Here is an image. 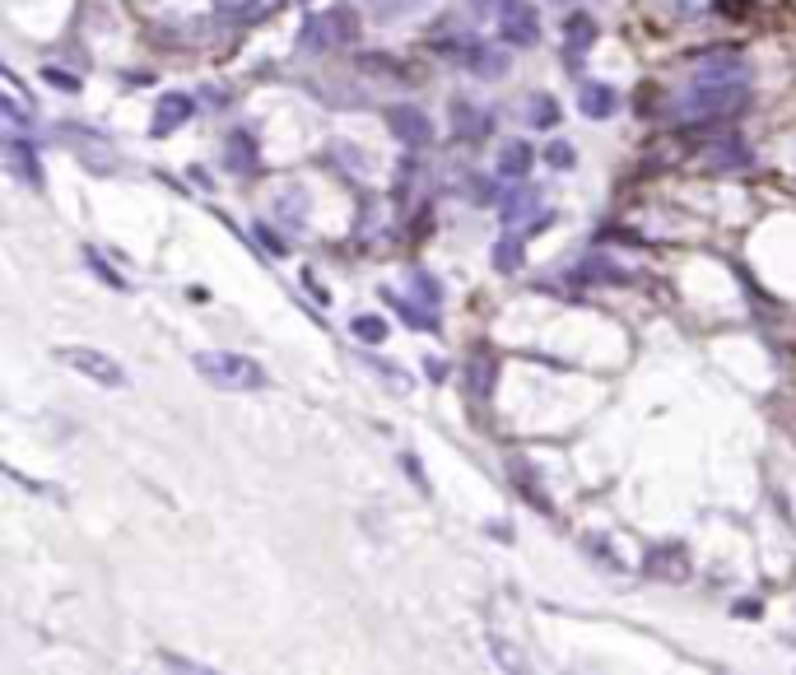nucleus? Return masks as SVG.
Listing matches in <instances>:
<instances>
[{"mask_svg":"<svg viewBox=\"0 0 796 675\" xmlns=\"http://www.w3.org/2000/svg\"><path fill=\"white\" fill-rule=\"evenodd\" d=\"M750 103V84H689L671 103V122L680 126H717Z\"/></svg>","mask_w":796,"mask_h":675,"instance_id":"f257e3e1","label":"nucleus"},{"mask_svg":"<svg viewBox=\"0 0 796 675\" xmlns=\"http://www.w3.org/2000/svg\"><path fill=\"white\" fill-rule=\"evenodd\" d=\"M196 373H201L210 387H224V392H261L270 382L257 359L233 354V350H201L196 354Z\"/></svg>","mask_w":796,"mask_h":675,"instance_id":"f03ea898","label":"nucleus"},{"mask_svg":"<svg viewBox=\"0 0 796 675\" xmlns=\"http://www.w3.org/2000/svg\"><path fill=\"white\" fill-rule=\"evenodd\" d=\"M433 52L447 56V61H457V66H466L471 75H485V80H499L503 70H508V56L494 52V47H485L480 38H471V33H452V38H433Z\"/></svg>","mask_w":796,"mask_h":675,"instance_id":"7ed1b4c3","label":"nucleus"},{"mask_svg":"<svg viewBox=\"0 0 796 675\" xmlns=\"http://www.w3.org/2000/svg\"><path fill=\"white\" fill-rule=\"evenodd\" d=\"M56 359L84 378H94L98 387H126V373L117 368V359H108L103 350H89V345H66V350H56Z\"/></svg>","mask_w":796,"mask_h":675,"instance_id":"20e7f679","label":"nucleus"},{"mask_svg":"<svg viewBox=\"0 0 796 675\" xmlns=\"http://www.w3.org/2000/svg\"><path fill=\"white\" fill-rule=\"evenodd\" d=\"M689 84H750V61H745L741 52H731V47L708 52L699 66H694Z\"/></svg>","mask_w":796,"mask_h":675,"instance_id":"39448f33","label":"nucleus"},{"mask_svg":"<svg viewBox=\"0 0 796 675\" xmlns=\"http://www.w3.org/2000/svg\"><path fill=\"white\" fill-rule=\"evenodd\" d=\"M387 126H392V135L401 140V145H410V149L433 145V122H429V112L415 108V103L387 108Z\"/></svg>","mask_w":796,"mask_h":675,"instance_id":"423d86ee","label":"nucleus"},{"mask_svg":"<svg viewBox=\"0 0 796 675\" xmlns=\"http://www.w3.org/2000/svg\"><path fill=\"white\" fill-rule=\"evenodd\" d=\"M5 163H10V173L19 177L24 187H42V159L28 135H19V131L5 135Z\"/></svg>","mask_w":796,"mask_h":675,"instance_id":"0eeeda50","label":"nucleus"},{"mask_svg":"<svg viewBox=\"0 0 796 675\" xmlns=\"http://www.w3.org/2000/svg\"><path fill=\"white\" fill-rule=\"evenodd\" d=\"M503 38L513 42V47H536V38H540L536 5H527V0H503Z\"/></svg>","mask_w":796,"mask_h":675,"instance_id":"6e6552de","label":"nucleus"},{"mask_svg":"<svg viewBox=\"0 0 796 675\" xmlns=\"http://www.w3.org/2000/svg\"><path fill=\"white\" fill-rule=\"evenodd\" d=\"M196 117V98L191 94H163L154 103V117H149V135H173L177 126H187Z\"/></svg>","mask_w":796,"mask_h":675,"instance_id":"1a4fd4ad","label":"nucleus"},{"mask_svg":"<svg viewBox=\"0 0 796 675\" xmlns=\"http://www.w3.org/2000/svg\"><path fill=\"white\" fill-rule=\"evenodd\" d=\"M703 163H708L713 173H736V168H750L755 154H750V145H745L741 135H717L713 145L703 149Z\"/></svg>","mask_w":796,"mask_h":675,"instance_id":"9d476101","label":"nucleus"},{"mask_svg":"<svg viewBox=\"0 0 796 675\" xmlns=\"http://www.w3.org/2000/svg\"><path fill=\"white\" fill-rule=\"evenodd\" d=\"M350 38H354L350 14H345V10H331V14H317V19H308L303 47H336V42H350Z\"/></svg>","mask_w":796,"mask_h":675,"instance_id":"9b49d317","label":"nucleus"},{"mask_svg":"<svg viewBox=\"0 0 796 675\" xmlns=\"http://www.w3.org/2000/svg\"><path fill=\"white\" fill-rule=\"evenodd\" d=\"M592 42H596L592 14H568V24H564V61H568V70H582Z\"/></svg>","mask_w":796,"mask_h":675,"instance_id":"f8f14e48","label":"nucleus"},{"mask_svg":"<svg viewBox=\"0 0 796 675\" xmlns=\"http://www.w3.org/2000/svg\"><path fill=\"white\" fill-rule=\"evenodd\" d=\"M224 168L238 173V177H252L261 168V149H257V140H252L247 131H233L229 140H224Z\"/></svg>","mask_w":796,"mask_h":675,"instance_id":"ddd939ff","label":"nucleus"},{"mask_svg":"<svg viewBox=\"0 0 796 675\" xmlns=\"http://www.w3.org/2000/svg\"><path fill=\"white\" fill-rule=\"evenodd\" d=\"M531 163H536V149H531L527 140H508V145L499 149V177L503 182H522V177L531 173Z\"/></svg>","mask_w":796,"mask_h":675,"instance_id":"4468645a","label":"nucleus"},{"mask_svg":"<svg viewBox=\"0 0 796 675\" xmlns=\"http://www.w3.org/2000/svg\"><path fill=\"white\" fill-rule=\"evenodd\" d=\"M648 573H652V578H675V582H685V578H689V554H685V545H662V550H652V554H648Z\"/></svg>","mask_w":796,"mask_h":675,"instance_id":"2eb2a0df","label":"nucleus"},{"mask_svg":"<svg viewBox=\"0 0 796 675\" xmlns=\"http://www.w3.org/2000/svg\"><path fill=\"white\" fill-rule=\"evenodd\" d=\"M620 112V94L610 89V84H582V117H592V122H606Z\"/></svg>","mask_w":796,"mask_h":675,"instance_id":"dca6fc26","label":"nucleus"},{"mask_svg":"<svg viewBox=\"0 0 796 675\" xmlns=\"http://www.w3.org/2000/svg\"><path fill=\"white\" fill-rule=\"evenodd\" d=\"M387 298H392L396 312H401L410 326H419V331H438V308H429V303L419 308L415 298H401V294H387Z\"/></svg>","mask_w":796,"mask_h":675,"instance_id":"f3484780","label":"nucleus"},{"mask_svg":"<svg viewBox=\"0 0 796 675\" xmlns=\"http://www.w3.org/2000/svg\"><path fill=\"white\" fill-rule=\"evenodd\" d=\"M452 122H457L461 140H480V135L489 131V112H475L471 103H457V108H452Z\"/></svg>","mask_w":796,"mask_h":675,"instance_id":"a211bd4d","label":"nucleus"},{"mask_svg":"<svg viewBox=\"0 0 796 675\" xmlns=\"http://www.w3.org/2000/svg\"><path fill=\"white\" fill-rule=\"evenodd\" d=\"M554 122H559V103H554V98H545V94H536L527 103V126L545 131V126H554Z\"/></svg>","mask_w":796,"mask_h":675,"instance_id":"6ab92c4d","label":"nucleus"},{"mask_svg":"<svg viewBox=\"0 0 796 675\" xmlns=\"http://www.w3.org/2000/svg\"><path fill=\"white\" fill-rule=\"evenodd\" d=\"M531 475H536V471H531V466H522V461H513V485H517V494H527V499L536 503L540 513H545V508H550V499H545V494H540V489H536V480H531Z\"/></svg>","mask_w":796,"mask_h":675,"instance_id":"aec40b11","label":"nucleus"},{"mask_svg":"<svg viewBox=\"0 0 796 675\" xmlns=\"http://www.w3.org/2000/svg\"><path fill=\"white\" fill-rule=\"evenodd\" d=\"M354 336L359 340H373V345H382V340H387V322H382V317H354Z\"/></svg>","mask_w":796,"mask_h":675,"instance_id":"412c9836","label":"nucleus"},{"mask_svg":"<svg viewBox=\"0 0 796 675\" xmlns=\"http://www.w3.org/2000/svg\"><path fill=\"white\" fill-rule=\"evenodd\" d=\"M536 201H540V191H536V187H527V196H508V201H503V224H517V219H527L522 210H527V205H536Z\"/></svg>","mask_w":796,"mask_h":675,"instance_id":"4be33fe9","label":"nucleus"},{"mask_svg":"<svg viewBox=\"0 0 796 675\" xmlns=\"http://www.w3.org/2000/svg\"><path fill=\"white\" fill-rule=\"evenodd\" d=\"M410 280H415V298H419V303H429V308H438V298H443V294H438V280H433L429 270H415Z\"/></svg>","mask_w":796,"mask_h":675,"instance_id":"5701e85b","label":"nucleus"},{"mask_svg":"<svg viewBox=\"0 0 796 675\" xmlns=\"http://www.w3.org/2000/svg\"><path fill=\"white\" fill-rule=\"evenodd\" d=\"M522 243H527V233H513V238H503V243H499V257H494V261H499V270H513V266H517V247H522Z\"/></svg>","mask_w":796,"mask_h":675,"instance_id":"b1692460","label":"nucleus"},{"mask_svg":"<svg viewBox=\"0 0 796 675\" xmlns=\"http://www.w3.org/2000/svg\"><path fill=\"white\" fill-rule=\"evenodd\" d=\"M545 159H550L554 168H573V163H578V154H573V145H568V140H554V145L545 149Z\"/></svg>","mask_w":796,"mask_h":675,"instance_id":"393cba45","label":"nucleus"},{"mask_svg":"<svg viewBox=\"0 0 796 675\" xmlns=\"http://www.w3.org/2000/svg\"><path fill=\"white\" fill-rule=\"evenodd\" d=\"M84 261H89V266L98 270V280H108L112 289H126V280H122V275H117V270H112V266H103V261H98V252H94V247L84 252Z\"/></svg>","mask_w":796,"mask_h":675,"instance_id":"a878e982","label":"nucleus"},{"mask_svg":"<svg viewBox=\"0 0 796 675\" xmlns=\"http://www.w3.org/2000/svg\"><path fill=\"white\" fill-rule=\"evenodd\" d=\"M401 466H405V471H410V480H415V485L424 489V494H429V475H424V466H419V457H410V452H405V457H401Z\"/></svg>","mask_w":796,"mask_h":675,"instance_id":"bb28decb","label":"nucleus"},{"mask_svg":"<svg viewBox=\"0 0 796 675\" xmlns=\"http://www.w3.org/2000/svg\"><path fill=\"white\" fill-rule=\"evenodd\" d=\"M257 243H266V247H270V257H284V243L266 229V224H257Z\"/></svg>","mask_w":796,"mask_h":675,"instance_id":"cd10ccee","label":"nucleus"},{"mask_svg":"<svg viewBox=\"0 0 796 675\" xmlns=\"http://www.w3.org/2000/svg\"><path fill=\"white\" fill-rule=\"evenodd\" d=\"M163 666H168V671H205L201 662H182V657H163Z\"/></svg>","mask_w":796,"mask_h":675,"instance_id":"c85d7f7f","label":"nucleus"},{"mask_svg":"<svg viewBox=\"0 0 796 675\" xmlns=\"http://www.w3.org/2000/svg\"><path fill=\"white\" fill-rule=\"evenodd\" d=\"M5 117H10L14 126H24L28 117H24V108H19V103H14V98H5Z\"/></svg>","mask_w":796,"mask_h":675,"instance_id":"c756f323","label":"nucleus"}]
</instances>
